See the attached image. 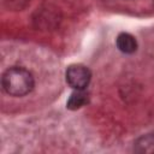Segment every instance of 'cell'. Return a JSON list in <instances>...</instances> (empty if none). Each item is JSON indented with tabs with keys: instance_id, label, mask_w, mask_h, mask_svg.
I'll return each mask as SVG.
<instances>
[{
	"instance_id": "1",
	"label": "cell",
	"mask_w": 154,
	"mask_h": 154,
	"mask_svg": "<svg viewBox=\"0 0 154 154\" xmlns=\"http://www.w3.org/2000/svg\"><path fill=\"white\" fill-rule=\"evenodd\" d=\"M1 85L6 94L14 97H22L32 91L35 78L31 71L23 66H11L1 76Z\"/></svg>"
},
{
	"instance_id": "2",
	"label": "cell",
	"mask_w": 154,
	"mask_h": 154,
	"mask_svg": "<svg viewBox=\"0 0 154 154\" xmlns=\"http://www.w3.org/2000/svg\"><path fill=\"white\" fill-rule=\"evenodd\" d=\"M66 83L75 90H84L91 79V72L89 67L83 64H72L65 72Z\"/></svg>"
},
{
	"instance_id": "3",
	"label": "cell",
	"mask_w": 154,
	"mask_h": 154,
	"mask_svg": "<svg viewBox=\"0 0 154 154\" xmlns=\"http://www.w3.org/2000/svg\"><path fill=\"white\" fill-rule=\"evenodd\" d=\"M61 20L60 12L57 8L42 7L34 16V23L37 28L42 30H53L55 29Z\"/></svg>"
},
{
	"instance_id": "4",
	"label": "cell",
	"mask_w": 154,
	"mask_h": 154,
	"mask_svg": "<svg viewBox=\"0 0 154 154\" xmlns=\"http://www.w3.org/2000/svg\"><path fill=\"white\" fill-rule=\"evenodd\" d=\"M117 48L124 54H132L137 51V41L135 36L129 32H120L116 38Z\"/></svg>"
},
{
	"instance_id": "5",
	"label": "cell",
	"mask_w": 154,
	"mask_h": 154,
	"mask_svg": "<svg viewBox=\"0 0 154 154\" xmlns=\"http://www.w3.org/2000/svg\"><path fill=\"white\" fill-rule=\"evenodd\" d=\"M87 102H88V95L84 93V90H75L70 95V97L66 102V107L69 109L76 111V109H79L81 107H83Z\"/></svg>"
},
{
	"instance_id": "6",
	"label": "cell",
	"mask_w": 154,
	"mask_h": 154,
	"mask_svg": "<svg viewBox=\"0 0 154 154\" xmlns=\"http://www.w3.org/2000/svg\"><path fill=\"white\" fill-rule=\"evenodd\" d=\"M29 2L30 0H4V4L12 11H22Z\"/></svg>"
}]
</instances>
